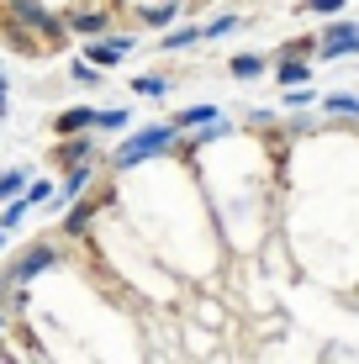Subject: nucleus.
Listing matches in <instances>:
<instances>
[{
	"instance_id": "f8f14e48",
	"label": "nucleus",
	"mask_w": 359,
	"mask_h": 364,
	"mask_svg": "<svg viewBox=\"0 0 359 364\" xmlns=\"http://www.w3.org/2000/svg\"><path fill=\"white\" fill-rule=\"evenodd\" d=\"M280 85H306V64H280Z\"/></svg>"
},
{
	"instance_id": "f03ea898",
	"label": "nucleus",
	"mask_w": 359,
	"mask_h": 364,
	"mask_svg": "<svg viewBox=\"0 0 359 364\" xmlns=\"http://www.w3.org/2000/svg\"><path fill=\"white\" fill-rule=\"evenodd\" d=\"M349 58V53H359V27H349V21H338V27H333L323 43H317V58Z\"/></svg>"
},
{
	"instance_id": "ddd939ff",
	"label": "nucleus",
	"mask_w": 359,
	"mask_h": 364,
	"mask_svg": "<svg viewBox=\"0 0 359 364\" xmlns=\"http://www.w3.org/2000/svg\"><path fill=\"white\" fill-rule=\"evenodd\" d=\"M143 21H154V27H159V21H175V0H169V6H148Z\"/></svg>"
},
{
	"instance_id": "f3484780",
	"label": "nucleus",
	"mask_w": 359,
	"mask_h": 364,
	"mask_svg": "<svg viewBox=\"0 0 359 364\" xmlns=\"http://www.w3.org/2000/svg\"><path fill=\"white\" fill-rule=\"evenodd\" d=\"M222 32H232V16H217V21H206V37H222Z\"/></svg>"
},
{
	"instance_id": "9d476101",
	"label": "nucleus",
	"mask_w": 359,
	"mask_h": 364,
	"mask_svg": "<svg viewBox=\"0 0 359 364\" xmlns=\"http://www.w3.org/2000/svg\"><path fill=\"white\" fill-rule=\"evenodd\" d=\"M85 185H90V164H80V169H74V174H69V185H64V196H80V191H85Z\"/></svg>"
},
{
	"instance_id": "7ed1b4c3",
	"label": "nucleus",
	"mask_w": 359,
	"mask_h": 364,
	"mask_svg": "<svg viewBox=\"0 0 359 364\" xmlns=\"http://www.w3.org/2000/svg\"><path fill=\"white\" fill-rule=\"evenodd\" d=\"M53 259H58L53 248H48V243H37V248H32L27 259H16V264H11V280H16V285H21V280H32V274L53 269Z\"/></svg>"
},
{
	"instance_id": "4468645a",
	"label": "nucleus",
	"mask_w": 359,
	"mask_h": 364,
	"mask_svg": "<svg viewBox=\"0 0 359 364\" xmlns=\"http://www.w3.org/2000/svg\"><path fill=\"white\" fill-rule=\"evenodd\" d=\"M328 106H333V111H343V117H354V111H359V100H354V95H333Z\"/></svg>"
},
{
	"instance_id": "9b49d317",
	"label": "nucleus",
	"mask_w": 359,
	"mask_h": 364,
	"mask_svg": "<svg viewBox=\"0 0 359 364\" xmlns=\"http://www.w3.org/2000/svg\"><path fill=\"white\" fill-rule=\"evenodd\" d=\"M74 27L80 32H101V11H74Z\"/></svg>"
},
{
	"instance_id": "1a4fd4ad",
	"label": "nucleus",
	"mask_w": 359,
	"mask_h": 364,
	"mask_svg": "<svg viewBox=\"0 0 359 364\" xmlns=\"http://www.w3.org/2000/svg\"><path fill=\"white\" fill-rule=\"evenodd\" d=\"M0 191H6L11 200H21V191H27V174H21V169H11V174H6V185H0Z\"/></svg>"
},
{
	"instance_id": "dca6fc26",
	"label": "nucleus",
	"mask_w": 359,
	"mask_h": 364,
	"mask_svg": "<svg viewBox=\"0 0 359 364\" xmlns=\"http://www.w3.org/2000/svg\"><path fill=\"white\" fill-rule=\"evenodd\" d=\"M138 95H164V80H154V74H148V80H138Z\"/></svg>"
},
{
	"instance_id": "20e7f679",
	"label": "nucleus",
	"mask_w": 359,
	"mask_h": 364,
	"mask_svg": "<svg viewBox=\"0 0 359 364\" xmlns=\"http://www.w3.org/2000/svg\"><path fill=\"white\" fill-rule=\"evenodd\" d=\"M11 11H16V21H32L37 32H53V37H58V21L48 16V11L37 6V0H11Z\"/></svg>"
},
{
	"instance_id": "6ab92c4d",
	"label": "nucleus",
	"mask_w": 359,
	"mask_h": 364,
	"mask_svg": "<svg viewBox=\"0 0 359 364\" xmlns=\"http://www.w3.org/2000/svg\"><path fill=\"white\" fill-rule=\"evenodd\" d=\"M48 196H53V185H48V180H37L32 191H27V200H48Z\"/></svg>"
},
{
	"instance_id": "0eeeda50",
	"label": "nucleus",
	"mask_w": 359,
	"mask_h": 364,
	"mask_svg": "<svg viewBox=\"0 0 359 364\" xmlns=\"http://www.w3.org/2000/svg\"><path fill=\"white\" fill-rule=\"evenodd\" d=\"M201 37H206V27H185V32H169L164 48H191V43H201Z\"/></svg>"
},
{
	"instance_id": "6e6552de",
	"label": "nucleus",
	"mask_w": 359,
	"mask_h": 364,
	"mask_svg": "<svg viewBox=\"0 0 359 364\" xmlns=\"http://www.w3.org/2000/svg\"><path fill=\"white\" fill-rule=\"evenodd\" d=\"M85 53H90L95 64H117V58H122L117 48H106V43H85Z\"/></svg>"
},
{
	"instance_id": "a211bd4d",
	"label": "nucleus",
	"mask_w": 359,
	"mask_h": 364,
	"mask_svg": "<svg viewBox=\"0 0 359 364\" xmlns=\"http://www.w3.org/2000/svg\"><path fill=\"white\" fill-rule=\"evenodd\" d=\"M101 127H127V111H101Z\"/></svg>"
},
{
	"instance_id": "2eb2a0df",
	"label": "nucleus",
	"mask_w": 359,
	"mask_h": 364,
	"mask_svg": "<svg viewBox=\"0 0 359 364\" xmlns=\"http://www.w3.org/2000/svg\"><path fill=\"white\" fill-rule=\"evenodd\" d=\"M306 6H312V11H323V16H338V11H343V0H306Z\"/></svg>"
},
{
	"instance_id": "423d86ee",
	"label": "nucleus",
	"mask_w": 359,
	"mask_h": 364,
	"mask_svg": "<svg viewBox=\"0 0 359 364\" xmlns=\"http://www.w3.org/2000/svg\"><path fill=\"white\" fill-rule=\"evenodd\" d=\"M259 69H264V58H259V53H238V58H232V74H238V80H254Z\"/></svg>"
},
{
	"instance_id": "f257e3e1",
	"label": "nucleus",
	"mask_w": 359,
	"mask_h": 364,
	"mask_svg": "<svg viewBox=\"0 0 359 364\" xmlns=\"http://www.w3.org/2000/svg\"><path fill=\"white\" fill-rule=\"evenodd\" d=\"M175 137H180V127H175V122H164V127H148V132H138V137H132V143H127V148L117 154V164L127 169V164H138V159L159 154V148H169Z\"/></svg>"
},
{
	"instance_id": "39448f33",
	"label": "nucleus",
	"mask_w": 359,
	"mask_h": 364,
	"mask_svg": "<svg viewBox=\"0 0 359 364\" xmlns=\"http://www.w3.org/2000/svg\"><path fill=\"white\" fill-rule=\"evenodd\" d=\"M95 122H101V111H90V106H80V111H64V117H58V132H64V137H74V132H85V127H95Z\"/></svg>"
}]
</instances>
